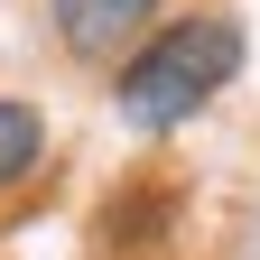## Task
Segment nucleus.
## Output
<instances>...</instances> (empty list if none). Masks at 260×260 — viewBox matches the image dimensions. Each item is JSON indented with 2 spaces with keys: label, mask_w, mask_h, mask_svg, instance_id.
Segmentation results:
<instances>
[{
  "label": "nucleus",
  "mask_w": 260,
  "mask_h": 260,
  "mask_svg": "<svg viewBox=\"0 0 260 260\" xmlns=\"http://www.w3.org/2000/svg\"><path fill=\"white\" fill-rule=\"evenodd\" d=\"M38 158H47V112L38 103H0V195L19 177H38Z\"/></svg>",
  "instance_id": "nucleus-3"
},
{
  "label": "nucleus",
  "mask_w": 260,
  "mask_h": 260,
  "mask_svg": "<svg viewBox=\"0 0 260 260\" xmlns=\"http://www.w3.org/2000/svg\"><path fill=\"white\" fill-rule=\"evenodd\" d=\"M233 75H242V28L223 19V10L168 19L140 56L121 65V121L130 130H177V121L205 112Z\"/></svg>",
  "instance_id": "nucleus-1"
},
{
  "label": "nucleus",
  "mask_w": 260,
  "mask_h": 260,
  "mask_svg": "<svg viewBox=\"0 0 260 260\" xmlns=\"http://www.w3.org/2000/svg\"><path fill=\"white\" fill-rule=\"evenodd\" d=\"M47 10H56V28H65L75 56H112V47H130L158 19V0H47Z\"/></svg>",
  "instance_id": "nucleus-2"
}]
</instances>
